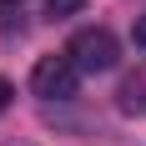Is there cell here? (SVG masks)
<instances>
[{
	"label": "cell",
	"mask_w": 146,
	"mask_h": 146,
	"mask_svg": "<svg viewBox=\"0 0 146 146\" xmlns=\"http://www.w3.org/2000/svg\"><path fill=\"white\" fill-rule=\"evenodd\" d=\"M131 40H136V50H146V15H136V25H131Z\"/></svg>",
	"instance_id": "5"
},
{
	"label": "cell",
	"mask_w": 146,
	"mask_h": 146,
	"mask_svg": "<svg viewBox=\"0 0 146 146\" xmlns=\"http://www.w3.org/2000/svg\"><path fill=\"white\" fill-rule=\"evenodd\" d=\"M66 56L76 60V71H111L121 60V45H116V35L106 25H86V30H76L71 35V45H66Z\"/></svg>",
	"instance_id": "1"
},
{
	"label": "cell",
	"mask_w": 146,
	"mask_h": 146,
	"mask_svg": "<svg viewBox=\"0 0 146 146\" xmlns=\"http://www.w3.org/2000/svg\"><path fill=\"white\" fill-rule=\"evenodd\" d=\"M0 5H20V0H0Z\"/></svg>",
	"instance_id": "7"
},
{
	"label": "cell",
	"mask_w": 146,
	"mask_h": 146,
	"mask_svg": "<svg viewBox=\"0 0 146 146\" xmlns=\"http://www.w3.org/2000/svg\"><path fill=\"white\" fill-rule=\"evenodd\" d=\"M81 5H86V0H45V15H50V20H66V15H76Z\"/></svg>",
	"instance_id": "4"
},
{
	"label": "cell",
	"mask_w": 146,
	"mask_h": 146,
	"mask_svg": "<svg viewBox=\"0 0 146 146\" xmlns=\"http://www.w3.org/2000/svg\"><path fill=\"white\" fill-rule=\"evenodd\" d=\"M76 86H81V71H76L71 56H40L30 71V91L40 101H71Z\"/></svg>",
	"instance_id": "2"
},
{
	"label": "cell",
	"mask_w": 146,
	"mask_h": 146,
	"mask_svg": "<svg viewBox=\"0 0 146 146\" xmlns=\"http://www.w3.org/2000/svg\"><path fill=\"white\" fill-rule=\"evenodd\" d=\"M116 111H121V116H146V71H131L126 81H121Z\"/></svg>",
	"instance_id": "3"
},
{
	"label": "cell",
	"mask_w": 146,
	"mask_h": 146,
	"mask_svg": "<svg viewBox=\"0 0 146 146\" xmlns=\"http://www.w3.org/2000/svg\"><path fill=\"white\" fill-rule=\"evenodd\" d=\"M10 96H15V86H10V81H5V76H0V116L10 111Z\"/></svg>",
	"instance_id": "6"
}]
</instances>
